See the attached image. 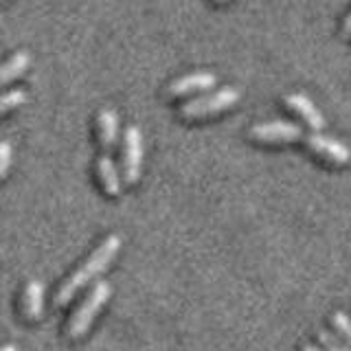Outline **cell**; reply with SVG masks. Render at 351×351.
I'll use <instances>...</instances> for the list:
<instances>
[{"instance_id": "6da1fadb", "label": "cell", "mask_w": 351, "mask_h": 351, "mask_svg": "<svg viewBox=\"0 0 351 351\" xmlns=\"http://www.w3.org/2000/svg\"><path fill=\"white\" fill-rule=\"evenodd\" d=\"M121 248V237L119 235H108L101 244H99L93 252L90 257H88L80 268H77L69 279H66L62 285L58 294H55V305H66L71 303L73 296L80 292L82 288H86L88 283L95 281L99 274H101L110 263H112V259L117 257V252Z\"/></svg>"}, {"instance_id": "7a4b0ae2", "label": "cell", "mask_w": 351, "mask_h": 351, "mask_svg": "<svg viewBox=\"0 0 351 351\" xmlns=\"http://www.w3.org/2000/svg\"><path fill=\"white\" fill-rule=\"evenodd\" d=\"M110 292H112V288H110L108 281H97L93 285L90 292L86 294V299L73 312L71 321H69V329H66V332H69V336L73 340L82 338L88 332V329H90V325H93V321L97 318V314L101 312V307L108 303Z\"/></svg>"}, {"instance_id": "3957f363", "label": "cell", "mask_w": 351, "mask_h": 351, "mask_svg": "<svg viewBox=\"0 0 351 351\" xmlns=\"http://www.w3.org/2000/svg\"><path fill=\"white\" fill-rule=\"evenodd\" d=\"M239 101V90L233 86H224L219 90L211 95H202L197 99H191L180 106L178 114L182 119H204V117H213L217 112H224V110L233 108Z\"/></svg>"}, {"instance_id": "277c9868", "label": "cell", "mask_w": 351, "mask_h": 351, "mask_svg": "<svg viewBox=\"0 0 351 351\" xmlns=\"http://www.w3.org/2000/svg\"><path fill=\"white\" fill-rule=\"evenodd\" d=\"M250 136L261 143H292L303 141L305 132L299 123L292 121H266L250 128Z\"/></svg>"}, {"instance_id": "5b68a950", "label": "cell", "mask_w": 351, "mask_h": 351, "mask_svg": "<svg viewBox=\"0 0 351 351\" xmlns=\"http://www.w3.org/2000/svg\"><path fill=\"white\" fill-rule=\"evenodd\" d=\"M303 141L307 143V147H310L316 156H321V158L334 162V165H347L351 158L349 147L343 141H338L334 136L321 134V132H312V134L303 136Z\"/></svg>"}, {"instance_id": "8992f818", "label": "cell", "mask_w": 351, "mask_h": 351, "mask_svg": "<svg viewBox=\"0 0 351 351\" xmlns=\"http://www.w3.org/2000/svg\"><path fill=\"white\" fill-rule=\"evenodd\" d=\"M141 165H143V134H141V128L128 125V130H125V152H123V180L128 184L138 182Z\"/></svg>"}, {"instance_id": "52a82bcc", "label": "cell", "mask_w": 351, "mask_h": 351, "mask_svg": "<svg viewBox=\"0 0 351 351\" xmlns=\"http://www.w3.org/2000/svg\"><path fill=\"white\" fill-rule=\"evenodd\" d=\"M285 106H288L292 112L299 114L307 125L312 128V132H321L325 128V117L321 110L316 108V104L310 97L303 93H290L285 95Z\"/></svg>"}, {"instance_id": "ba28073f", "label": "cell", "mask_w": 351, "mask_h": 351, "mask_svg": "<svg viewBox=\"0 0 351 351\" xmlns=\"http://www.w3.org/2000/svg\"><path fill=\"white\" fill-rule=\"evenodd\" d=\"M215 75L208 71H197V73H189L182 75L178 80H173L167 86V95L171 97H184L191 93H200V90H208V88L215 86Z\"/></svg>"}, {"instance_id": "9c48e42d", "label": "cell", "mask_w": 351, "mask_h": 351, "mask_svg": "<svg viewBox=\"0 0 351 351\" xmlns=\"http://www.w3.org/2000/svg\"><path fill=\"white\" fill-rule=\"evenodd\" d=\"M44 312V285L38 279H29L22 292V316L25 321L36 323Z\"/></svg>"}, {"instance_id": "30bf717a", "label": "cell", "mask_w": 351, "mask_h": 351, "mask_svg": "<svg viewBox=\"0 0 351 351\" xmlns=\"http://www.w3.org/2000/svg\"><path fill=\"white\" fill-rule=\"evenodd\" d=\"M97 130H99L97 136H99V143H101L104 152L110 154V149H112L117 145V141H119V114L114 112L112 108L99 110Z\"/></svg>"}, {"instance_id": "8fae6325", "label": "cell", "mask_w": 351, "mask_h": 351, "mask_svg": "<svg viewBox=\"0 0 351 351\" xmlns=\"http://www.w3.org/2000/svg\"><path fill=\"white\" fill-rule=\"evenodd\" d=\"M97 173L108 195H121V173L117 169V162L110 158V154H104L97 160Z\"/></svg>"}, {"instance_id": "7c38bea8", "label": "cell", "mask_w": 351, "mask_h": 351, "mask_svg": "<svg viewBox=\"0 0 351 351\" xmlns=\"http://www.w3.org/2000/svg\"><path fill=\"white\" fill-rule=\"evenodd\" d=\"M31 66V55L27 51H18L11 55L9 60L0 64V86H5L7 82L18 80L20 75H25L27 69Z\"/></svg>"}, {"instance_id": "4fadbf2b", "label": "cell", "mask_w": 351, "mask_h": 351, "mask_svg": "<svg viewBox=\"0 0 351 351\" xmlns=\"http://www.w3.org/2000/svg\"><path fill=\"white\" fill-rule=\"evenodd\" d=\"M27 101V93L25 90H7V93H0V114L11 112V110L20 108L22 104Z\"/></svg>"}, {"instance_id": "5bb4252c", "label": "cell", "mask_w": 351, "mask_h": 351, "mask_svg": "<svg viewBox=\"0 0 351 351\" xmlns=\"http://www.w3.org/2000/svg\"><path fill=\"white\" fill-rule=\"evenodd\" d=\"M332 325L334 329L340 334V338L351 347V318L345 312H334L332 314Z\"/></svg>"}, {"instance_id": "9a60e30c", "label": "cell", "mask_w": 351, "mask_h": 351, "mask_svg": "<svg viewBox=\"0 0 351 351\" xmlns=\"http://www.w3.org/2000/svg\"><path fill=\"white\" fill-rule=\"evenodd\" d=\"M318 340H321L327 351H351V347L347 343H343L338 336L327 332V329H321V332H318Z\"/></svg>"}, {"instance_id": "2e32d148", "label": "cell", "mask_w": 351, "mask_h": 351, "mask_svg": "<svg viewBox=\"0 0 351 351\" xmlns=\"http://www.w3.org/2000/svg\"><path fill=\"white\" fill-rule=\"evenodd\" d=\"M11 160H14V147L9 141H0V180L9 173Z\"/></svg>"}, {"instance_id": "e0dca14e", "label": "cell", "mask_w": 351, "mask_h": 351, "mask_svg": "<svg viewBox=\"0 0 351 351\" xmlns=\"http://www.w3.org/2000/svg\"><path fill=\"white\" fill-rule=\"evenodd\" d=\"M343 36H345V38H351V11H349V16L345 18V25H343Z\"/></svg>"}, {"instance_id": "ac0fdd59", "label": "cell", "mask_w": 351, "mask_h": 351, "mask_svg": "<svg viewBox=\"0 0 351 351\" xmlns=\"http://www.w3.org/2000/svg\"><path fill=\"white\" fill-rule=\"evenodd\" d=\"M0 351H18V347L16 345H3V347H0Z\"/></svg>"}, {"instance_id": "d6986e66", "label": "cell", "mask_w": 351, "mask_h": 351, "mask_svg": "<svg viewBox=\"0 0 351 351\" xmlns=\"http://www.w3.org/2000/svg\"><path fill=\"white\" fill-rule=\"evenodd\" d=\"M301 351H321L318 347H314V345H303V349Z\"/></svg>"}, {"instance_id": "ffe728a7", "label": "cell", "mask_w": 351, "mask_h": 351, "mask_svg": "<svg viewBox=\"0 0 351 351\" xmlns=\"http://www.w3.org/2000/svg\"><path fill=\"white\" fill-rule=\"evenodd\" d=\"M215 3H219V5H222V3H228V0H215Z\"/></svg>"}]
</instances>
